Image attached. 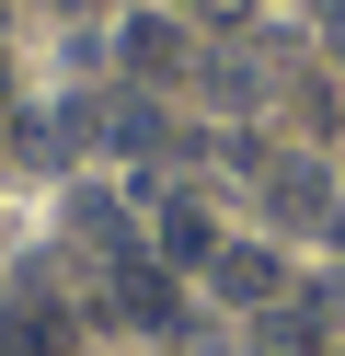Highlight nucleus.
<instances>
[{
  "mask_svg": "<svg viewBox=\"0 0 345 356\" xmlns=\"http://www.w3.org/2000/svg\"><path fill=\"white\" fill-rule=\"evenodd\" d=\"M58 345H69V299L46 276H23L12 310H0V356H58Z\"/></svg>",
  "mask_w": 345,
  "mask_h": 356,
  "instance_id": "1",
  "label": "nucleus"
},
{
  "mask_svg": "<svg viewBox=\"0 0 345 356\" xmlns=\"http://www.w3.org/2000/svg\"><path fill=\"white\" fill-rule=\"evenodd\" d=\"M104 287H115V310H127V322H150V333L173 322V287H161V264H150V253H115V264H104Z\"/></svg>",
  "mask_w": 345,
  "mask_h": 356,
  "instance_id": "2",
  "label": "nucleus"
},
{
  "mask_svg": "<svg viewBox=\"0 0 345 356\" xmlns=\"http://www.w3.org/2000/svg\"><path fill=\"white\" fill-rule=\"evenodd\" d=\"M265 207L288 218V230H311L322 218V161H265Z\"/></svg>",
  "mask_w": 345,
  "mask_h": 356,
  "instance_id": "3",
  "label": "nucleus"
},
{
  "mask_svg": "<svg viewBox=\"0 0 345 356\" xmlns=\"http://www.w3.org/2000/svg\"><path fill=\"white\" fill-rule=\"evenodd\" d=\"M207 287H219V299H276V253L230 241V253H207Z\"/></svg>",
  "mask_w": 345,
  "mask_h": 356,
  "instance_id": "4",
  "label": "nucleus"
},
{
  "mask_svg": "<svg viewBox=\"0 0 345 356\" xmlns=\"http://www.w3.org/2000/svg\"><path fill=\"white\" fill-rule=\"evenodd\" d=\"M127 70H150V81L184 70V24H173V12H138V24H127Z\"/></svg>",
  "mask_w": 345,
  "mask_h": 356,
  "instance_id": "5",
  "label": "nucleus"
},
{
  "mask_svg": "<svg viewBox=\"0 0 345 356\" xmlns=\"http://www.w3.org/2000/svg\"><path fill=\"white\" fill-rule=\"evenodd\" d=\"M161 253H173V264H207L219 241H207V218H196V207H161Z\"/></svg>",
  "mask_w": 345,
  "mask_h": 356,
  "instance_id": "6",
  "label": "nucleus"
},
{
  "mask_svg": "<svg viewBox=\"0 0 345 356\" xmlns=\"http://www.w3.org/2000/svg\"><path fill=\"white\" fill-rule=\"evenodd\" d=\"M322 47H334V58H345V0H322Z\"/></svg>",
  "mask_w": 345,
  "mask_h": 356,
  "instance_id": "7",
  "label": "nucleus"
},
{
  "mask_svg": "<svg viewBox=\"0 0 345 356\" xmlns=\"http://www.w3.org/2000/svg\"><path fill=\"white\" fill-rule=\"evenodd\" d=\"M184 12H207V24H219V12H242V0H184Z\"/></svg>",
  "mask_w": 345,
  "mask_h": 356,
  "instance_id": "8",
  "label": "nucleus"
}]
</instances>
